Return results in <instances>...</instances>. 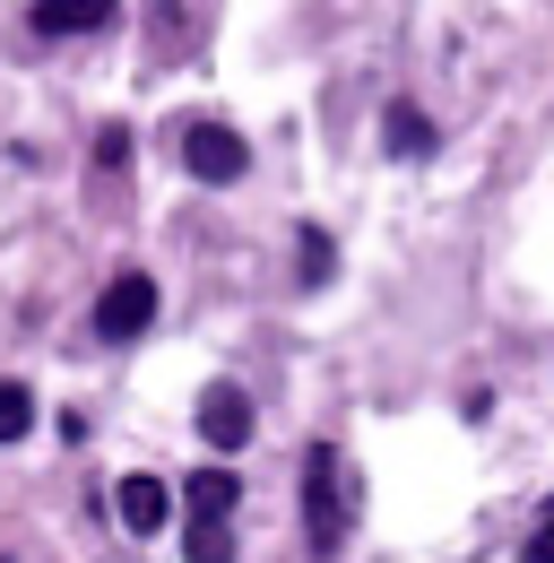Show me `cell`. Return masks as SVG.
Returning <instances> with one entry per match:
<instances>
[{
    "instance_id": "obj_11",
    "label": "cell",
    "mask_w": 554,
    "mask_h": 563,
    "mask_svg": "<svg viewBox=\"0 0 554 563\" xmlns=\"http://www.w3.org/2000/svg\"><path fill=\"white\" fill-rule=\"evenodd\" d=\"M321 278H330V234L303 225V286H321Z\"/></svg>"
},
{
    "instance_id": "obj_2",
    "label": "cell",
    "mask_w": 554,
    "mask_h": 563,
    "mask_svg": "<svg viewBox=\"0 0 554 563\" xmlns=\"http://www.w3.org/2000/svg\"><path fill=\"white\" fill-rule=\"evenodd\" d=\"M147 321H156V278L147 269H113V286L96 295V339L131 347V339H147Z\"/></svg>"
},
{
    "instance_id": "obj_1",
    "label": "cell",
    "mask_w": 554,
    "mask_h": 563,
    "mask_svg": "<svg viewBox=\"0 0 554 563\" xmlns=\"http://www.w3.org/2000/svg\"><path fill=\"white\" fill-rule=\"evenodd\" d=\"M303 538H312V555H339L346 547V460H339V442H312L303 451Z\"/></svg>"
},
{
    "instance_id": "obj_9",
    "label": "cell",
    "mask_w": 554,
    "mask_h": 563,
    "mask_svg": "<svg viewBox=\"0 0 554 563\" xmlns=\"http://www.w3.org/2000/svg\"><path fill=\"white\" fill-rule=\"evenodd\" d=\"M182 563H234V520H217V511H191Z\"/></svg>"
},
{
    "instance_id": "obj_4",
    "label": "cell",
    "mask_w": 554,
    "mask_h": 563,
    "mask_svg": "<svg viewBox=\"0 0 554 563\" xmlns=\"http://www.w3.org/2000/svg\"><path fill=\"white\" fill-rule=\"evenodd\" d=\"M122 9H104V0H35L26 9V35H44V44H69V35H104Z\"/></svg>"
},
{
    "instance_id": "obj_6",
    "label": "cell",
    "mask_w": 554,
    "mask_h": 563,
    "mask_svg": "<svg viewBox=\"0 0 554 563\" xmlns=\"http://www.w3.org/2000/svg\"><path fill=\"white\" fill-rule=\"evenodd\" d=\"M113 511H122V529H165V511H174V494H165V477H122L113 486Z\"/></svg>"
},
{
    "instance_id": "obj_12",
    "label": "cell",
    "mask_w": 554,
    "mask_h": 563,
    "mask_svg": "<svg viewBox=\"0 0 554 563\" xmlns=\"http://www.w3.org/2000/svg\"><path fill=\"white\" fill-rule=\"evenodd\" d=\"M96 165L122 174V165H131V131H104V140H96Z\"/></svg>"
},
{
    "instance_id": "obj_5",
    "label": "cell",
    "mask_w": 554,
    "mask_h": 563,
    "mask_svg": "<svg viewBox=\"0 0 554 563\" xmlns=\"http://www.w3.org/2000/svg\"><path fill=\"white\" fill-rule=\"evenodd\" d=\"M200 433L217 442V451H243V442H252V399H243L234 382H217V390L200 399Z\"/></svg>"
},
{
    "instance_id": "obj_7",
    "label": "cell",
    "mask_w": 554,
    "mask_h": 563,
    "mask_svg": "<svg viewBox=\"0 0 554 563\" xmlns=\"http://www.w3.org/2000/svg\"><path fill=\"white\" fill-rule=\"evenodd\" d=\"M381 147H390V156H433V122L416 113L408 96H399V104L381 113Z\"/></svg>"
},
{
    "instance_id": "obj_8",
    "label": "cell",
    "mask_w": 554,
    "mask_h": 563,
    "mask_svg": "<svg viewBox=\"0 0 554 563\" xmlns=\"http://www.w3.org/2000/svg\"><path fill=\"white\" fill-rule=\"evenodd\" d=\"M182 503H191V511H217V520H234V503H243V477H234V468H200V477L182 486Z\"/></svg>"
},
{
    "instance_id": "obj_3",
    "label": "cell",
    "mask_w": 554,
    "mask_h": 563,
    "mask_svg": "<svg viewBox=\"0 0 554 563\" xmlns=\"http://www.w3.org/2000/svg\"><path fill=\"white\" fill-rule=\"evenodd\" d=\"M182 165H191L200 183H243V174H252V147L234 140L225 122H191V131H182Z\"/></svg>"
},
{
    "instance_id": "obj_13",
    "label": "cell",
    "mask_w": 554,
    "mask_h": 563,
    "mask_svg": "<svg viewBox=\"0 0 554 563\" xmlns=\"http://www.w3.org/2000/svg\"><path fill=\"white\" fill-rule=\"evenodd\" d=\"M529 563H554V503H546V520H538V538H529Z\"/></svg>"
},
{
    "instance_id": "obj_10",
    "label": "cell",
    "mask_w": 554,
    "mask_h": 563,
    "mask_svg": "<svg viewBox=\"0 0 554 563\" xmlns=\"http://www.w3.org/2000/svg\"><path fill=\"white\" fill-rule=\"evenodd\" d=\"M26 424H35V390L26 382H0V442H18Z\"/></svg>"
}]
</instances>
